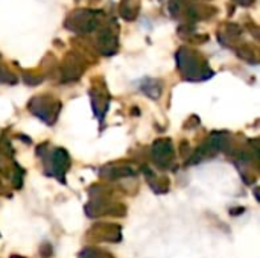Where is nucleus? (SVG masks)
Listing matches in <instances>:
<instances>
[{
    "label": "nucleus",
    "mask_w": 260,
    "mask_h": 258,
    "mask_svg": "<svg viewBox=\"0 0 260 258\" xmlns=\"http://www.w3.org/2000/svg\"><path fill=\"white\" fill-rule=\"evenodd\" d=\"M235 2L241 6H251L256 0H235Z\"/></svg>",
    "instance_id": "obj_12"
},
{
    "label": "nucleus",
    "mask_w": 260,
    "mask_h": 258,
    "mask_svg": "<svg viewBox=\"0 0 260 258\" xmlns=\"http://www.w3.org/2000/svg\"><path fill=\"white\" fill-rule=\"evenodd\" d=\"M119 47V35L114 21L107 23L101 27L98 35V49L102 55L111 56L117 52Z\"/></svg>",
    "instance_id": "obj_4"
},
{
    "label": "nucleus",
    "mask_w": 260,
    "mask_h": 258,
    "mask_svg": "<svg viewBox=\"0 0 260 258\" xmlns=\"http://www.w3.org/2000/svg\"><path fill=\"white\" fill-rule=\"evenodd\" d=\"M47 172H50L52 175H55L58 179L62 181V175L66 173V170L69 169L70 160H69V154L62 149H55L47 158Z\"/></svg>",
    "instance_id": "obj_6"
},
{
    "label": "nucleus",
    "mask_w": 260,
    "mask_h": 258,
    "mask_svg": "<svg viewBox=\"0 0 260 258\" xmlns=\"http://www.w3.org/2000/svg\"><path fill=\"white\" fill-rule=\"evenodd\" d=\"M85 70V62L84 59L75 53V52H70L66 59H64V64H62V79L64 82H72V81H76L81 78V75L84 73Z\"/></svg>",
    "instance_id": "obj_5"
},
{
    "label": "nucleus",
    "mask_w": 260,
    "mask_h": 258,
    "mask_svg": "<svg viewBox=\"0 0 260 258\" xmlns=\"http://www.w3.org/2000/svg\"><path fill=\"white\" fill-rule=\"evenodd\" d=\"M142 91L152 99H158L161 94V84L157 79H146L142 84Z\"/></svg>",
    "instance_id": "obj_9"
},
{
    "label": "nucleus",
    "mask_w": 260,
    "mask_h": 258,
    "mask_svg": "<svg viewBox=\"0 0 260 258\" xmlns=\"http://www.w3.org/2000/svg\"><path fill=\"white\" fill-rule=\"evenodd\" d=\"M0 82L2 84H15L17 82V76L9 71L6 67L0 65Z\"/></svg>",
    "instance_id": "obj_11"
},
{
    "label": "nucleus",
    "mask_w": 260,
    "mask_h": 258,
    "mask_svg": "<svg viewBox=\"0 0 260 258\" xmlns=\"http://www.w3.org/2000/svg\"><path fill=\"white\" fill-rule=\"evenodd\" d=\"M175 58L181 75L189 81H206L213 76L207 61L193 49L181 47Z\"/></svg>",
    "instance_id": "obj_1"
},
{
    "label": "nucleus",
    "mask_w": 260,
    "mask_h": 258,
    "mask_svg": "<svg viewBox=\"0 0 260 258\" xmlns=\"http://www.w3.org/2000/svg\"><path fill=\"white\" fill-rule=\"evenodd\" d=\"M140 11V0H122L120 3V15L128 20L133 21L137 14Z\"/></svg>",
    "instance_id": "obj_8"
},
{
    "label": "nucleus",
    "mask_w": 260,
    "mask_h": 258,
    "mask_svg": "<svg viewBox=\"0 0 260 258\" xmlns=\"http://www.w3.org/2000/svg\"><path fill=\"white\" fill-rule=\"evenodd\" d=\"M104 12L98 9H76L64 21V26L76 33H91L99 29Z\"/></svg>",
    "instance_id": "obj_2"
},
{
    "label": "nucleus",
    "mask_w": 260,
    "mask_h": 258,
    "mask_svg": "<svg viewBox=\"0 0 260 258\" xmlns=\"http://www.w3.org/2000/svg\"><path fill=\"white\" fill-rule=\"evenodd\" d=\"M27 106L37 117H40L47 125H52L56 120V116L61 108L59 102L55 100V97H49V96L34 97Z\"/></svg>",
    "instance_id": "obj_3"
},
{
    "label": "nucleus",
    "mask_w": 260,
    "mask_h": 258,
    "mask_svg": "<svg viewBox=\"0 0 260 258\" xmlns=\"http://www.w3.org/2000/svg\"><path fill=\"white\" fill-rule=\"evenodd\" d=\"M12 258H23V257H18V255H14V257Z\"/></svg>",
    "instance_id": "obj_13"
},
{
    "label": "nucleus",
    "mask_w": 260,
    "mask_h": 258,
    "mask_svg": "<svg viewBox=\"0 0 260 258\" xmlns=\"http://www.w3.org/2000/svg\"><path fill=\"white\" fill-rule=\"evenodd\" d=\"M79 258H113V255H110L105 251H101L98 248H87L81 252Z\"/></svg>",
    "instance_id": "obj_10"
},
{
    "label": "nucleus",
    "mask_w": 260,
    "mask_h": 258,
    "mask_svg": "<svg viewBox=\"0 0 260 258\" xmlns=\"http://www.w3.org/2000/svg\"><path fill=\"white\" fill-rule=\"evenodd\" d=\"M152 158L160 167H168L174 160V146L169 140H157L152 144Z\"/></svg>",
    "instance_id": "obj_7"
}]
</instances>
